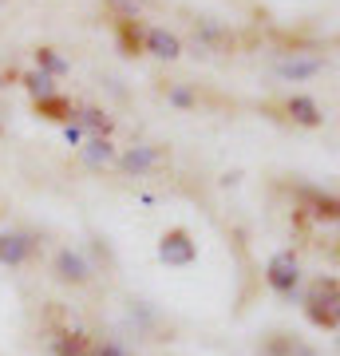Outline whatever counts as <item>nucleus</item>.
Here are the masks:
<instances>
[{
  "instance_id": "nucleus-1",
  "label": "nucleus",
  "mask_w": 340,
  "mask_h": 356,
  "mask_svg": "<svg viewBox=\"0 0 340 356\" xmlns=\"http://www.w3.org/2000/svg\"><path fill=\"white\" fill-rule=\"evenodd\" d=\"M265 281H269L273 293L293 297V289L301 285V261H297L293 254H273L269 257V269H265Z\"/></svg>"
},
{
  "instance_id": "nucleus-2",
  "label": "nucleus",
  "mask_w": 340,
  "mask_h": 356,
  "mask_svg": "<svg viewBox=\"0 0 340 356\" xmlns=\"http://www.w3.org/2000/svg\"><path fill=\"white\" fill-rule=\"evenodd\" d=\"M159 257H163L166 266H190V261L198 257V250H194V242H190V234L175 229V234H166V238H163Z\"/></svg>"
},
{
  "instance_id": "nucleus-3",
  "label": "nucleus",
  "mask_w": 340,
  "mask_h": 356,
  "mask_svg": "<svg viewBox=\"0 0 340 356\" xmlns=\"http://www.w3.org/2000/svg\"><path fill=\"white\" fill-rule=\"evenodd\" d=\"M147 48H151L159 60H178V56H182L178 36L175 32H166V28H151V32H147Z\"/></svg>"
},
{
  "instance_id": "nucleus-4",
  "label": "nucleus",
  "mask_w": 340,
  "mask_h": 356,
  "mask_svg": "<svg viewBox=\"0 0 340 356\" xmlns=\"http://www.w3.org/2000/svg\"><path fill=\"white\" fill-rule=\"evenodd\" d=\"M28 250H32V242L24 234H0V261L4 266H20L28 257Z\"/></svg>"
},
{
  "instance_id": "nucleus-5",
  "label": "nucleus",
  "mask_w": 340,
  "mask_h": 356,
  "mask_svg": "<svg viewBox=\"0 0 340 356\" xmlns=\"http://www.w3.org/2000/svg\"><path fill=\"white\" fill-rule=\"evenodd\" d=\"M316 72H321V60L316 56H309V60H301V56L277 60V76H285V79H305V76H316Z\"/></svg>"
},
{
  "instance_id": "nucleus-6",
  "label": "nucleus",
  "mask_w": 340,
  "mask_h": 356,
  "mask_svg": "<svg viewBox=\"0 0 340 356\" xmlns=\"http://www.w3.org/2000/svg\"><path fill=\"white\" fill-rule=\"evenodd\" d=\"M56 269H60L63 281H88V261L79 254H72V250H63V254L56 257Z\"/></svg>"
},
{
  "instance_id": "nucleus-7",
  "label": "nucleus",
  "mask_w": 340,
  "mask_h": 356,
  "mask_svg": "<svg viewBox=\"0 0 340 356\" xmlns=\"http://www.w3.org/2000/svg\"><path fill=\"white\" fill-rule=\"evenodd\" d=\"M154 163H159V151H154V147H135V151L123 154V166L131 175H143V170H151Z\"/></svg>"
},
{
  "instance_id": "nucleus-8",
  "label": "nucleus",
  "mask_w": 340,
  "mask_h": 356,
  "mask_svg": "<svg viewBox=\"0 0 340 356\" xmlns=\"http://www.w3.org/2000/svg\"><path fill=\"white\" fill-rule=\"evenodd\" d=\"M289 115L297 123H305V127H316V123H321V107H316L313 99H305V95H297V99L289 103Z\"/></svg>"
},
{
  "instance_id": "nucleus-9",
  "label": "nucleus",
  "mask_w": 340,
  "mask_h": 356,
  "mask_svg": "<svg viewBox=\"0 0 340 356\" xmlns=\"http://www.w3.org/2000/svg\"><path fill=\"white\" fill-rule=\"evenodd\" d=\"M115 159V151H111V143L107 139H91L88 147H83V163L88 166H107Z\"/></svg>"
},
{
  "instance_id": "nucleus-10",
  "label": "nucleus",
  "mask_w": 340,
  "mask_h": 356,
  "mask_svg": "<svg viewBox=\"0 0 340 356\" xmlns=\"http://www.w3.org/2000/svg\"><path fill=\"white\" fill-rule=\"evenodd\" d=\"M36 60H40V72H48V76H63V72H67V60H63V56H56L51 48H40Z\"/></svg>"
},
{
  "instance_id": "nucleus-11",
  "label": "nucleus",
  "mask_w": 340,
  "mask_h": 356,
  "mask_svg": "<svg viewBox=\"0 0 340 356\" xmlns=\"http://www.w3.org/2000/svg\"><path fill=\"white\" fill-rule=\"evenodd\" d=\"M28 91H32L36 99H51V95H56V83H51L48 72H32V76H28Z\"/></svg>"
},
{
  "instance_id": "nucleus-12",
  "label": "nucleus",
  "mask_w": 340,
  "mask_h": 356,
  "mask_svg": "<svg viewBox=\"0 0 340 356\" xmlns=\"http://www.w3.org/2000/svg\"><path fill=\"white\" fill-rule=\"evenodd\" d=\"M79 123H83V127H91V131H103V135H107V127H111V119H107V115L103 111H79Z\"/></svg>"
},
{
  "instance_id": "nucleus-13",
  "label": "nucleus",
  "mask_w": 340,
  "mask_h": 356,
  "mask_svg": "<svg viewBox=\"0 0 340 356\" xmlns=\"http://www.w3.org/2000/svg\"><path fill=\"white\" fill-rule=\"evenodd\" d=\"M51 353H56V356H79V341H67V337H60V341L51 344Z\"/></svg>"
},
{
  "instance_id": "nucleus-14",
  "label": "nucleus",
  "mask_w": 340,
  "mask_h": 356,
  "mask_svg": "<svg viewBox=\"0 0 340 356\" xmlns=\"http://www.w3.org/2000/svg\"><path fill=\"white\" fill-rule=\"evenodd\" d=\"M170 103H178V107H190V103H194V95H190L186 88H175V91H170Z\"/></svg>"
},
{
  "instance_id": "nucleus-15",
  "label": "nucleus",
  "mask_w": 340,
  "mask_h": 356,
  "mask_svg": "<svg viewBox=\"0 0 340 356\" xmlns=\"http://www.w3.org/2000/svg\"><path fill=\"white\" fill-rule=\"evenodd\" d=\"M63 139H67V143H79V139H83L79 123H67V127H63Z\"/></svg>"
},
{
  "instance_id": "nucleus-16",
  "label": "nucleus",
  "mask_w": 340,
  "mask_h": 356,
  "mask_svg": "<svg viewBox=\"0 0 340 356\" xmlns=\"http://www.w3.org/2000/svg\"><path fill=\"white\" fill-rule=\"evenodd\" d=\"M99 356H127V348H119V344H103Z\"/></svg>"
},
{
  "instance_id": "nucleus-17",
  "label": "nucleus",
  "mask_w": 340,
  "mask_h": 356,
  "mask_svg": "<svg viewBox=\"0 0 340 356\" xmlns=\"http://www.w3.org/2000/svg\"><path fill=\"white\" fill-rule=\"evenodd\" d=\"M293 356H316V353H309V348H297V353H293Z\"/></svg>"
}]
</instances>
